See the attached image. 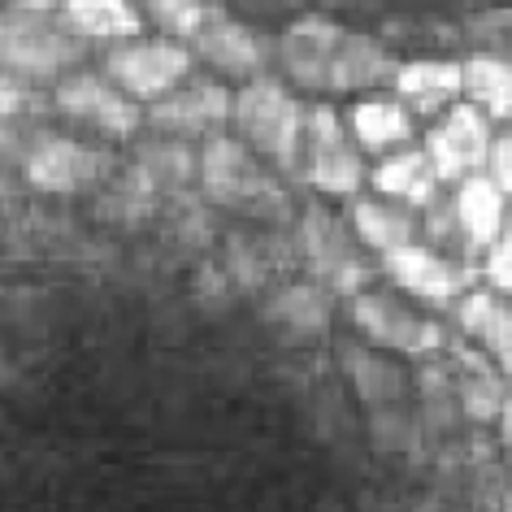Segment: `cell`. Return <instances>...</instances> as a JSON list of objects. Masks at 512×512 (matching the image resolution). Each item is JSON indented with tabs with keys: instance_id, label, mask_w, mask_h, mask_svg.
<instances>
[{
	"instance_id": "obj_34",
	"label": "cell",
	"mask_w": 512,
	"mask_h": 512,
	"mask_svg": "<svg viewBox=\"0 0 512 512\" xmlns=\"http://www.w3.org/2000/svg\"><path fill=\"white\" fill-rule=\"evenodd\" d=\"M504 512H512V495H508V499H504Z\"/></svg>"
},
{
	"instance_id": "obj_29",
	"label": "cell",
	"mask_w": 512,
	"mask_h": 512,
	"mask_svg": "<svg viewBox=\"0 0 512 512\" xmlns=\"http://www.w3.org/2000/svg\"><path fill=\"white\" fill-rule=\"evenodd\" d=\"M482 274H486V287H495L499 296H512V213H508L504 235L482 256Z\"/></svg>"
},
{
	"instance_id": "obj_24",
	"label": "cell",
	"mask_w": 512,
	"mask_h": 512,
	"mask_svg": "<svg viewBox=\"0 0 512 512\" xmlns=\"http://www.w3.org/2000/svg\"><path fill=\"white\" fill-rule=\"evenodd\" d=\"M456 391L460 404L473 421H499V408H504L508 391H504V369H499L491 356H473L469 348H460V374H456Z\"/></svg>"
},
{
	"instance_id": "obj_9",
	"label": "cell",
	"mask_w": 512,
	"mask_h": 512,
	"mask_svg": "<svg viewBox=\"0 0 512 512\" xmlns=\"http://www.w3.org/2000/svg\"><path fill=\"white\" fill-rule=\"evenodd\" d=\"M144 118L152 131L170 135V139H213L226 131V122H235V96L213 79H196L174 87L170 96L152 100L144 109Z\"/></svg>"
},
{
	"instance_id": "obj_31",
	"label": "cell",
	"mask_w": 512,
	"mask_h": 512,
	"mask_svg": "<svg viewBox=\"0 0 512 512\" xmlns=\"http://www.w3.org/2000/svg\"><path fill=\"white\" fill-rule=\"evenodd\" d=\"M239 9H248V14H291V9H300L304 0H235Z\"/></svg>"
},
{
	"instance_id": "obj_17",
	"label": "cell",
	"mask_w": 512,
	"mask_h": 512,
	"mask_svg": "<svg viewBox=\"0 0 512 512\" xmlns=\"http://www.w3.org/2000/svg\"><path fill=\"white\" fill-rule=\"evenodd\" d=\"M352 235L356 243H365L369 252L387 256L395 248H408V243L421 239V230H426V222L417 217L413 204H400L391 196H378V191H361V196H352Z\"/></svg>"
},
{
	"instance_id": "obj_3",
	"label": "cell",
	"mask_w": 512,
	"mask_h": 512,
	"mask_svg": "<svg viewBox=\"0 0 512 512\" xmlns=\"http://www.w3.org/2000/svg\"><path fill=\"white\" fill-rule=\"evenodd\" d=\"M304 183L313 191H322L330 200H352L361 196V187L369 183L365 170V148L356 144L352 126H343V118L330 105L309 109V135H304Z\"/></svg>"
},
{
	"instance_id": "obj_8",
	"label": "cell",
	"mask_w": 512,
	"mask_h": 512,
	"mask_svg": "<svg viewBox=\"0 0 512 512\" xmlns=\"http://www.w3.org/2000/svg\"><path fill=\"white\" fill-rule=\"evenodd\" d=\"M53 109L66 113L70 122L87 126V131H100L109 139H131L139 131V122H148L144 113H139L135 96H126L118 83L100 79V74H66V79L57 83L53 92Z\"/></svg>"
},
{
	"instance_id": "obj_5",
	"label": "cell",
	"mask_w": 512,
	"mask_h": 512,
	"mask_svg": "<svg viewBox=\"0 0 512 512\" xmlns=\"http://www.w3.org/2000/svg\"><path fill=\"white\" fill-rule=\"evenodd\" d=\"M352 326L365 335V343L387 352H404V356H430V352H443L447 343V330L434 317L413 313L391 291H356Z\"/></svg>"
},
{
	"instance_id": "obj_27",
	"label": "cell",
	"mask_w": 512,
	"mask_h": 512,
	"mask_svg": "<svg viewBox=\"0 0 512 512\" xmlns=\"http://www.w3.org/2000/svg\"><path fill=\"white\" fill-rule=\"evenodd\" d=\"M343 365H348V378H352L356 395H361L369 408L395 404V400L404 395L400 369L387 365V361H378V356L369 352V348H348V352H343Z\"/></svg>"
},
{
	"instance_id": "obj_18",
	"label": "cell",
	"mask_w": 512,
	"mask_h": 512,
	"mask_svg": "<svg viewBox=\"0 0 512 512\" xmlns=\"http://www.w3.org/2000/svg\"><path fill=\"white\" fill-rule=\"evenodd\" d=\"M456 222H460V235H465V248L469 256H486L491 243L504 235L508 226V196L499 191V183L491 174H469L465 183H456Z\"/></svg>"
},
{
	"instance_id": "obj_6",
	"label": "cell",
	"mask_w": 512,
	"mask_h": 512,
	"mask_svg": "<svg viewBox=\"0 0 512 512\" xmlns=\"http://www.w3.org/2000/svg\"><path fill=\"white\" fill-rule=\"evenodd\" d=\"M382 274L404 296H413L421 304H456L465 291L478 287V274H473L469 261H452V252H439L421 239L382 256Z\"/></svg>"
},
{
	"instance_id": "obj_33",
	"label": "cell",
	"mask_w": 512,
	"mask_h": 512,
	"mask_svg": "<svg viewBox=\"0 0 512 512\" xmlns=\"http://www.w3.org/2000/svg\"><path fill=\"white\" fill-rule=\"evenodd\" d=\"M14 9H35V14H57L61 0H9Z\"/></svg>"
},
{
	"instance_id": "obj_21",
	"label": "cell",
	"mask_w": 512,
	"mask_h": 512,
	"mask_svg": "<svg viewBox=\"0 0 512 512\" xmlns=\"http://www.w3.org/2000/svg\"><path fill=\"white\" fill-rule=\"evenodd\" d=\"M304 252H309L313 270L326 278L335 291L343 296H356L361 291V265L352 261V248L343 243V226H335L322 209H313L304 217Z\"/></svg>"
},
{
	"instance_id": "obj_26",
	"label": "cell",
	"mask_w": 512,
	"mask_h": 512,
	"mask_svg": "<svg viewBox=\"0 0 512 512\" xmlns=\"http://www.w3.org/2000/svg\"><path fill=\"white\" fill-rule=\"evenodd\" d=\"M135 5L144 9V18L152 27L174 35V40H183V44L196 40V35L226 9L222 0H135Z\"/></svg>"
},
{
	"instance_id": "obj_20",
	"label": "cell",
	"mask_w": 512,
	"mask_h": 512,
	"mask_svg": "<svg viewBox=\"0 0 512 512\" xmlns=\"http://www.w3.org/2000/svg\"><path fill=\"white\" fill-rule=\"evenodd\" d=\"M369 187H374L378 196L413 204V209H426V204H434V196H439L443 178H439V170H434L426 144L421 148L408 144L400 152H391V157H382L378 170H369Z\"/></svg>"
},
{
	"instance_id": "obj_16",
	"label": "cell",
	"mask_w": 512,
	"mask_h": 512,
	"mask_svg": "<svg viewBox=\"0 0 512 512\" xmlns=\"http://www.w3.org/2000/svg\"><path fill=\"white\" fill-rule=\"evenodd\" d=\"M456 326L512 378V296H499L495 287L465 291L456 300Z\"/></svg>"
},
{
	"instance_id": "obj_11",
	"label": "cell",
	"mask_w": 512,
	"mask_h": 512,
	"mask_svg": "<svg viewBox=\"0 0 512 512\" xmlns=\"http://www.w3.org/2000/svg\"><path fill=\"white\" fill-rule=\"evenodd\" d=\"M200 187L217 204H265L274 200V178L261 170L252 148L235 135H213L200 144Z\"/></svg>"
},
{
	"instance_id": "obj_12",
	"label": "cell",
	"mask_w": 512,
	"mask_h": 512,
	"mask_svg": "<svg viewBox=\"0 0 512 512\" xmlns=\"http://www.w3.org/2000/svg\"><path fill=\"white\" fill-rule=\"evenodd\" d=\"M343 31L335 18L326 14H300L287 22V31L278 35V66L304 92H330V66L343 44Z\"/></svg>"
},
{
	"instance_id": "obj_30",
	"label": "cell",
	"mask_w": 512,
	"mask_h": 512,
	"mask_svg": "<svg viewBox=\"0 0 512 512\" xmlns=\"http://www.w3.org/2000/svg\"><path fill=\"white\" fill-rule=\"evenodd\" d=\"M486 174L499 183V191L512 200V131L504 135H495V144H491V161H486Z\"/></svg>"
},
{
	"instance_id": "obj_32",
	"label": "cell",
	"mask_w": 512,
	"mask_h": 512,
	"mask_svg": "<svg viewBox=\"0 0 512 512\" xmlns=\"http://www.w3.org/2000/svg\"><path fill=\"white\" fill-rule=\"evenodd\" d=\"M495 430H499V447H504V460H508V469H512V391H508L504 408H499Z\"/></svg>"
},
{
	"instance_id": "obj_2",
	"label": "cell",
	"mask_w": 512,
	"mask_h": 512,
	"mask_svg": "<svg viewBox=\"0 0 512 512\" xmlns=\"http://www.w3.org/2000/svg\"><path fill=\"white\" fill-rule=\"evenodd\" d=\"M0 57H5V74L44 87L61 83L74 66L87 57V40L74 35L66 22L53 14H35V9H14L5 14V35H0Z\"/></svg>"
},
{
	"instance_id": "obj_4",
	"label": "cell",
	"mask_w": 512,
	"mask_h": 512,
	"mask_svg": "<svg viewBox=\"0 0 512 512\" xmlns=\"http://www.w3.org/2000/svg\"><path fill=\"white\" fill-rule=\"evenodd\" d=\"M191 66H196V53L191 44L174 40V35H161V40H118L105 57V74L122 87L126 96L135 100H161L170 96L174 87H183L191 79Z\"/></svg>"
},
{
	"instance_id": "obj_1",
	"label": "cell",
	"mask_w": 512,
	"mask_h": 512,
	"mask_svg": "<svg viewBox=\"0 0 512 512\" xmlns=\"http://www.w3.org/2000/svg\"><path fill=\"white\" fill-rule=\"evenodd\" d=\"M235 131L252 152L274 161L283 174H304V135H309V109L296 100L287 83L261 79L243 83L235 92Z\"/></svg>"
},
{
	"instance_id": "obj_10",
	"label": "cell",
	"mask_w": 512,
	"mask_h": 512,
	"mask_svg": "<svg viewBox=\"0 0 512 512\" xmlns=\"http://www.w3.org/2000/svg\"><path fill=\"white\" fill-rule=\"evenodd\" d=\"M491 144H495L491 118L469 100L447 109L426 135V152L443 183H465L469 174H482L486 161H491Z\"/></svg>"
},
{
	"instance_id": "obj_28",
	"label": "cell",
	"mask_w": 512,
	"mask_h": 512,
	"mask_svg": "<svg viewBox=\"0 0 512 512\" xmlns=\"http://www.w3.org/2000/svg\"><path fill=\"white\" fill-rule=\"evenodd\" d=\"M469 40L478 53H495L512 61V5L482 9L478 18H469Z\"/></svg>"
},
{
	"instance_id": "obj_13",
	"label": "cell",
	"mask_w": 512,
	"mask_h": 512,
	"mask_svg": "<svg viewBox=\"0 0 512 512\" xmlns=\"http://www.w3.org/2000/svg\"><path fill=\"white\" fill-rule=\"evenodd\" d=\"M191 53H196L204 66H213L217 74H226V79L252 83L270 70V57H278V44H270L256 27L230 18V9H222V14L191 40Z\"/></svg>"
},
{
	"instance_id": "obj_7",
	"label": "cell",
	"mask_w": 512,
	"mask_h": 512,
	"mask_svg": "<svg viewBox=\"0 0 512 512\" xmlns=\"http://www.w3.org/2000/svg\"><path fill=\"white\" fill-rule=\"evenodd\" d=\"M109 165L113 157L96 144H83L70 135H35L22 170H27V183L44 196H74V191L96 187Z\"/></svg>"
},
{
	"instance_id": "obj_23",
	"label": "cell",
	"mask_w": 512,
	"mask_h": 512,
	"mask_svg": "<svg viewBox=\"0 0 512 512\" xmlns=\"http://www.w3.org/2000/svg\"><path fill=\"white\" fill-rule=\"evenodd\" d=\"M335 317V300L322 283H291L270 300V322L287 330L291 339H317L330 330Z\"/></svg>"
},
{
	"instance_id": "obj_25",
	"label": "cell",
	"mask_w": 512,
	"mask_h": 512,
	"mask_svg": "<svg viewBox=\"0 0 512 512\" xmlns=\"http://www.w3.org/2000/svg\"><path fill=\"white\" fill-rule=\"evenodd\" d=\"M465 100L478 105L491 122L512 118V61L495 53H473L465 61Z\"/></svg>"
},
{
	"instance_id": "obj_22",
	"label": "cell",
	"mask_w": 512,
	"mask_h": 512,
	"mask_svg": "<svg viewBox=\"0 0 512 512\" xmlns=\"http://www.w3.org/2000/svg\"><path fill=\"white\" fill-rule=\"evenodd\" d=\"M57 18L83 40H135L144 31V9L135 0H61Z\"/></svg>"
},
{
	"instance_id": "obj_19",
	"label": "cell",
	"mask_w": 512,
	"mask_h": 512,
	"mask_svg": "<svg viewBox=\"0 0 512 512\" xmlns=\"http://www.w3.org/2000/svg\"><path fill=\"white\" fill-rule=\"evenodd\" d=\"M348 126H352L356 144H361L365 152H374V157H391V152L413 144L417 118L395 92L391 96L387 92H369L365 100H356L352 105Z\"/></svg>"
},
{
	"instance_id": "obj_14",
	"label": "cell",
	"mask_w": 512,
	"mask_h": 512,
	"mask_svg": "<svg viewBox=\"0 0 512 512\" xmlns=\"http://www.w3.org/2000/svg\"><path fill=\"white\" fill-rule=\"evenodd\" d=\"M400 66L404 61H395V53L382 40L348 31L335 53V66H330L326 96H369V92H382V87H395Z\"/></svg>"
},
{
	"instance_id": "obj_15",
	"label": "cell",
	"mask_w": 512,
	"mask_h": 512,
	"mask_svg": "<svg viewBox=\"0 0 512 512\" xmlns=\"http://www.w3.org/2000/svg\"><path fill=\"white\" fill-rule=\"evenodd\" d=\"M391 92L413 109V118H443L447 109L465 100V61H443V57L404 61Z\"/></svg>"
}]
</instances>
